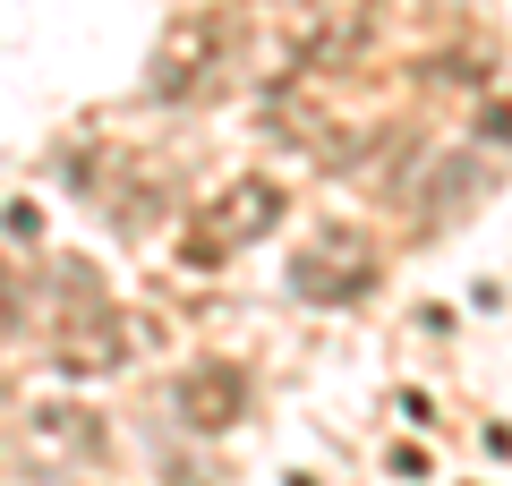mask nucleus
<instances>
[{
	"label": "nucleus",
	"instance_id": "nucleus-2",
	"mask_svg": "<svg viewBox=\"0 0 512 486\" xmlns=\"http://www.w3.org/2000/svg\"><path fill=\"white\" fill-rule=\"evenodd\" d=\"M214 60H222V18L197 9V18H180V35L154 52V94H197L205 77H214Z\"/></svg>",
	"mask_w": 512,
	"mask_h": 486
},
{
	"label": "nucleus",
	"instance_id": "nucleus-4",
	"mask_svg": "<svg viewBox=\"0 0 512 486\" xmlns=\"http://www.w3.org/2000/svg\"><path fill=\"white\" fill-rule=\"evenodd\" d=\"M60 359H69V367H120L128 359V350H120V316H111L94 290L77 299V316L60 324Z\"/></svg>",
	"mask_w": 512,
	"mask_h": 486
},
{
	"label": "nucleus",
	"instance_id": "nucleus-3",
	"mask_svg": "<svg viewBox=\"0 0 512 486\" xmlns=\"http://www.w3.org/2000/svg\"><path fill=\"white\" fill-rule=\"evenodd\" d=\"M274 214H282V197L265 180H239L231 197L214 205V231H197L188 239V256H222V248H248V239H265L274 231Z\"/></svg>",
	"mask_w": 512,
	"mask_h": 486
},
{
	"label": "nucleus",
	"instance_id": "nucleus-1",
	"mask_svg": "<svg viewBox=\"0 0 512 486\" xmlns=\"http://www.w3.org/2000/svg\"><path fill=\"white\" fill-rule=\"evenodd\" d=\"M367 282H376V248H367L350 222H325V231H308V248L291 256V290H299V299H316V307L359 299Z\"/></svg>",
	"mask_w": 512,
	"mask_h": 486
},
{
	"label": "nucleus",
	"instance_id": "nucleus-6",
	"mask_svg": "<svg viewBox=\"0 0 512 486\" xmlns=\"http://www.w3.org/2000/svg\"><path fill=\"white\" fill-rule=\"evenodd\" d=\"M26 444H35L43 461H86V452L103 444V427H94L86 410H69V401H52V410L26 418Z\"/></svg>",
	"mask_w": 512,
	"mask_h": 486
},
{
	"label": "nucleus",
	"instance_id": "nucleus-5",
	"mask_svg": "<svg viewBox=\"0 0 512 486\" xmlns=\"http://www.w3.org/2000/svg\"><path fill=\"white\" fill-rule=\"evenodd\" d=\"M239 401H248L239 367H197V376H180V418L188 427H231Z\"/></svg>",
	"mask_w": 512,
	"mask_h": 486
},
{
	"label": "nucleus",
	"instance_id": "nucleus-7",
	"mask_svg": "<svg viewBox=\"0 0 512 486\" xmlns=\"http://www.w3.org/2000/svg\"><path fill=\"white\" fill-rule=\"evenodd\" d=\"M18 299H26V290L9 282V273H0V333H9V324H18Z\"/></svg>",
	"mask_w": 512,
	"mask_h": 486
}]
</instances>
